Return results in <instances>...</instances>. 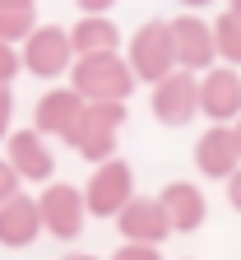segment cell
Masks as SVG:
<instances>
[{"instance_id":"obj_1","label":"cell","mask_w":241,"mask_h":260,"mask_svg":"<svg viewBox=\"0 0 241 260\" xmlns=\"http://www.w3.org/2000/svg\"><path fill=\"white\" fill-rule=\"evenodd\" d=\"M70 84L88 98V103H125L134 93V70L121 51H93V56H79L75 70H70Z\"/></svg>"},{"instance_id":"obj_2","label":"cell","mask_w":241,"mask_h":260,"mask_svg":"<svg viewBox=\"0 0 241 260\" xmlns=\"http://www.w3.org/2000/svg\"><path fill=\"white\" fill-rule=\"evenodd\" d=\"M125 60H130V70L140 84H162L167 75H177L181 65H177V42H171V23L167 19H149L130 32V42H125Z\"/></svg>"},{"instance_id":"obj_3","label":"cell","mask_w":241,"mask_h":260,"mask_svg":"<svg viewBox=\"0 0 241 260\" xmlns=\"http://www.w3.org/2000/svg\"><path fill=\"white\" fill-rule=\"evenodd\" d=\"M125 103H88L79 125L65 135V144H70L84 162H107L116 158V135H121V125H125Z\"/></svg>"},{"instance_id":"obj_4","label":"cell","mask_w":241,"mask_h":260,"mask_svg":"<svg viewBox=\"0 0 241 260\" xmlns=\"http://www.w3.org/2000/svg\"><path fill=\"white\" fill-rule=\"evenodd\" d=\"M19 56H23V70L32 79H65L79 60L70 28H56V23H38V32L19 47Z\"/></svg>"},{"instance_id":"obj_5","label":"cell","mask_w":241,"mask_h":260,"mask_svg":"<svg viewBox=\"0 0 241 260\" xmlns=\"http://www.w3.org/2000/svg\"><path fill=\"white\" fill-rule=\"evenodd\" d=\"M134 200V168L125 158H107L97 162L88 186H84V205H88V218H116L125 205Z\"/></svg>"},{"instance_id":"obj_6","label":"cell","mask_w":241,"mask_h":260,"mask_svg":"<svg viewBox=\"0 0 241 260\" xmlns=\"http://www.w3.org/2000/svg\"><path fill=\"white\" fill-rule=\"evenodd\" d=\"M38 209H42V228H47L56 242H75L84 233L88 205H84V190L79 186H70V181H47V190L38 195Z\"/></svg>"},{"instance_id":"obj_7","label":"cell","mask_w":241,"mask_h":260,"mask_svg":"<svg viewBox=\"0 0 241 260\" xmlns=\"http://www.w3.org/2000/svg\"><path fill=\"white\" fill-rule=\"evenodd\" d=\"M199 116H209V125L241 121V70L236 65H214V70L199 75Z\"/></svg>"},{"instance_id":"obj_8","label":"cell","mask_w":241,"mask_h":260,"mask_svg":"<svg viewBox=\"0 0 241 260\" xmlns=\"http://www.w3.org/2000/svg\"><path fill=\"white\" fill-rule=\"evenodd\" d=\"M149 107H153V116H158L162 125H171V130L190 125V121L199 116V75H190V70L167 75L162 84H153Z\"/></svg>"},{"instance_id":"obj_9","label":"cell","mask_w":241,"mask_h":260,"mask_svg":"<svg viewBox=\"0 0 241 260\" xmlns=\"http://www.w3.org/2000/svg\"><path fill=\"white\" fill-rule=\"evenodd\" d=\"M171 23V42H177V65L190 75H204L218 65V42H214V23H204L195 10L167 19Z\"/></svg>"},{"instance_id":"obj_10","label":"cell","mask_w":241,"mask_h":260,"mask_svg":"<svg viewBox=\"0 0 241 260\" xmlns=\"http://www.w3.org/2000/svg\"><path fill=\"white\" fill-rule=\"evenodd\" d=\"M84 107H88V98L75 84H56V88H47L38 98V107H32V130H42L47 140H60L65 144V135L79 125Z\"/></svg>"},{"instance_id":"obj_11","label":"cell","mask_w":241,"mask_h":260,"mask_svg":"<svg viewBox=\"0 0 241 260\" xmlns=\"http://www.w3.org/2000/svg\"><path fill=\"white\" fill-rule=\"evenodd\" d=\"M116 228H121V242H144V246H162L171 237V218L158 195H134L116 214Z\"/></svg>"},{"instance_id":"obj_12","label":"cell","mask_w":241,"mask_h":260,"mask_svg":"<svg viewBox=\"0 0 241 260\" xmlns=\"http://www.w3.org/2000/svg\"><path fill=\"white\" fill-rule=\"evenodd\" d=\"M195 168L199 177H209V181H227L236 168H241V149H236V130L232 125H209L204 135L195 140Z\"/></svg>"},{"instance_id":"obj_13","label":"cell","mask_w":241,"mask_h":260,"mask_svg":"<svg viewBox=\"0 0 241 260\" xmlns=\"http://www.w3.org/2000/svg\"><path fill=\"white\" fill-rule=\"evenodd\" d=\"M5 158L14 162V172L23 177V181H38V186H47L51 181V172H56V153H51V144H47V135L42 130H14V135L5 140Z\"/></svg>"},{"instance_id":"obj_14","label":"cell","mask_w":241,"mask_h":260,"mask_svg":"<svg viewBox=\"0 0 241 260\" xmlns=\"http://www.w3.org/2000/svg\"><path fill=\"white\" fill-rule=\"evenodd\" d=\"M47 233L42 228V209H38V195H14V200L0 209V246H10V251H23L32 246Z\"/></svg>"},{"instance_id":"obj_15","label":"cell","mask_w":241,"mask_h":260,"mask_svg":"<svg viewBox=\"0 0 241 260\" xmlns=\"http://www.w3.org/2000/svg\"><path fill=\"white\" fill-rule=\"evenodd\" d=\"M158 200L171 218V233H199L204 218H209V200H204V190L195 181H167Z\"/></svg>"},{"instance_id":"obj_16","label":"cell","mask_w":241,"mask_h":260,"mask_svg":"<svg viewBox=\"0 0 241 260\" xmlns=\"http://www.w3.org/2000/svg\"><path fill=\"white\" fill-rule=\"evenodd\" d=\"M70 38H75V51L79 56H93V51H121V28L107 19V14H84L75 28H70Z\"/></svg>"},{"instance_id":"obj_17","label":"cell","mask_w":241,"mask_h":260,"mask_svg":"<svg viewBox=\"0 0 241 260\" xmlns=\"http://www.w3.org/2000/svg\"><path fill=\"white\" fill-rule=\"evenodd\" d=\"M38 32V10L32 5H0V42H28Z\"/></svg>"},{"instance_id":"obj_18","label":"cell","mask_w":241,"mask_h":260,"mask_svg":"<svg viewBox=\"0 0 241 260\" xmlns=\"http://www.w3.org/2000/svg\"><path fill=\"white\" fill-rule=\"evenodd\" d=\"M214 42H218V60L241 70V19H236L232 10H223V14L214 19Z\"/></svg>"},{"instance_id":"obj_19","label":"cell","mask_w":241,"mask_h":260,"mask_svg":"<svg viewBox=\"0 0 241 260\" xmlns=\"http://www.w3.org/2000/svg\"><path fill=\"white\" fill-rule=\"evenodd\" d=\"M23 70V56L14 51V42H0V88H10Z\"/></svg>"},{"instance_id":"obj_20","label":"cell","mask_w":241,"mask_h":260,"mask_svg":"<svg viewBox=\"0 0 241 260\" xmlns=\"http://www.w3.org/2000/svg\"><path fill=\"white\" fill-rule=\"evenodd\" d=\"M19 181H23V177L14 172V162H10V158H0V209H5L14 195H19Z\"/></svg>"},{"instance_id":"obj_21","label":"cell","mask_w":241,"mask_h":260,"mask_svg":"<svg viewBox=\"0 0 241 260\" xmlns=\"http://www.w3.org/2000/svg\"><path fill=\"white\" fill-rule=\"evenodd\" d=\"M112 260H162V251L158 246H144V242H121Z\"/></svg>"},{"instance_id":"obj_22","label":"cell","mask_w":241,"mask_h":260,"mask_svg":"<svg viewBox=\"0 0 241 260\" xmlns=\"http://www.w3.org/2000/svg\"><path fill=\"white\" fill-rule=\"evenodd\" d=\"M10 135H14V93L0 88V140H10Z\"/></svg>"},{"instance_id":"obj_23","label":"cell","mask_w":241,"mask_h":260,"mask_svg":"<svg viewBox=\"0 0 241 260\" xmlns=\"http://www.w3.org/2000/svg\"><path fill=\"white\" fill-rule=\"evenodd\" d=\"M227 205H232V209L241 214V168H236V172L227 177Z\"/></svg>"},{"instance_id":"obj_24","label":"cell","mask_w":241,"mask_h":260,"mask_svg":"<svg viewBox=\"0 0 241 260\" xmlns=\"http://www.w3.org/2000/svg\"><path fill=\"white\" fill-rule=\"evenodd\" d=\"M75 5H79V14H107L116 0H75Z\"/></svg>"},{"instance_id":"obj_25","label":"cell","mask_w":241,"mask_h":260,"mask_svg":"<svg viewBox=\"0 0 241 260\" xmlns=\"http://www.w3.org/2000/svg\"><path fill=\"white\" fill-rule=\"evenodd\" d=\"M177 5H186V10H195V14H199L204 5H214V0H177Z\"/></svg>"},{"instance_id":"obj_26","label":"cell","mask_w":241,"mask_h":260,"mask_svg":"<svg viewBox=\"0 0 241 260\" xmlns=\"http://www.w3.org/2000/svg\"><path fill=\"white\" fill-rule=\"evenodd\" d=\"M60 260H97V255H88V251H70V255H60Z\"/></svg>"},{"instance_id":"obj_27","label":"cell","mask_w":241,"mask_h":260,"mask_svg":"<svg viewBox=\"0 0 241 260\" xmlns=\"http://www.w3.org/2000/svg\"><path fill=\"white\" fill-rule=\"evenodd\" d=\"M0 5H38V0H0Z\"/></svg>"},{"instance_id":"obj_28","label":"cell","mask_w":241,"mask_h":260,"mask_svg":"<svg viewBox=\"0 0 241 260\" xmlns=\"http://www.w3.org/2000/svg\"><path fill=\"white\" fill-rule=\"evenodd\" d=\"M227 10H232V14H236V19H241V0H232V5H227Z\"/></svg>"},{"instance_id":"obj_29","label":"cell","mask_w":241,"mask_h":260,"mask_svg":"<svg viewBox=\"0 0 241 260\" xmlns=\"http://www.w3.org/2000/svg\"><path fill=\"white\" fill-rule=\"evenodd\" d=\"M232 130H236V149H241V121H236V125H232Z\"/></svg>"}]
</instances>
